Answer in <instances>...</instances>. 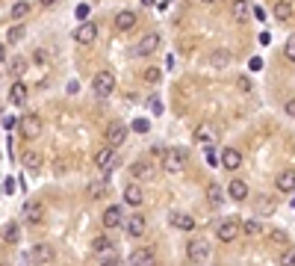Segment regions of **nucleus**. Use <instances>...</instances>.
I'll return each instance as SVG.
<instances>
[{"label":"nucleus","instance_id":"obj_43","mask_svg":"<svg viewBox=\"0 0 295 266\" xmlns=\"http://www.w3.org/2000/svg\"><path fill=\"white\" fill-rule=\"evenodd\" d=\"M257 207H260V213H272V210H275V201L260 198V204H257Z\"/></svg>","mask_w":295,"mask_h":266},{"label":"nucleus","instance_id":"obj_26","mask_svg":"<svg viewBox=\"0 0 295 266\" xmlns=\"http://www.w3.org/2000/svg\"><path fill=\"white\" fill-rule=\"evenodd\" d=\"M27 12H30V3H24V0H18V3H12V12H9V15H12L15 21H21V18H24Z\"/></svg>","mask_w":295,"mask_h":266},{"label":"nucleus","instance_id":"obj_24","mask_svg":"<svg viewBox=\"0 0 295 266\" xmlns=\"http://www.w3.org/2000/svg\"><path fill=\"white\" fill-rule=\"evenodd\" d=\"M124 201H127V204H133V207H139V204H142V190H139L136 184H130V186L124 190Z\"/></svg>","mask_w":295,"mask_h":266},{"label":"nucleus","instance_id":"obj_39","mask_svg":"<svg viewBox=\"0 0 295 266\" xmlns=\"http://www.w3.org/2000/svg\"><path fill=\"white\" fill-rule=\"evenodd\" d=\"M3 128H6V130L12 133V130H15V128H21V122H18L15 116H6V118H3Z\"/></svg>","mask_w":295,"mask_h":266},{"label":"nucleus","instance_id":"obj_54","mask_svg":"<svg viewBox=\"0 0 295 266\" xmlns=\"http://www.w3.org/2000/svg\"><path fill=\"white\" fill-rule=\"evenodd\" d=\"M201 3H216V0H201Z\"/></svg>","mask_w":295,"mask_h":266},{"label":"nucleus","instance_id":"obj_42","mask_svg":"<svg viewBox=\"0 0 295 266\" xmlns=\"http://www.w3.org/2000/svg\"><path fill=\"white\" fill-rule=\"evenodd\" d=\"M3 192H6V196L15 192V178H3Z\"/></svg>","mask_w":295,"mask_h":266},{"label":"nucleus","instance_id":"obj_44","mask_svg":"<svg viewBox=\"0 0 295 266\" xmlns=\"http://www.w3.org/2000/svg\"><path fill=\"white\" fill-rule=\"evenodd\" d=\"M145 80H148V83H157V80H160V71H157V68H148V71H145Z\"/></svg>","mask_w":295,"mask_h":266},{"label":"nucleus","instance_id":"obj_34","mask_svg":"<svg viewBox=\"0 0 295 266\" xmlns=\"http://www.w3.org/2000/svg\"><path fill=\"white\" fill-rule=\"evenodd\" d=\"M204 157H207V166H222V154H216V151H213V148H210V145H207V154H204Z\"/></svg>","mask_w":295,"mask_h":266},{"label":"nucleus","instance_id":"obj_11","mask_svg":"<svg viewBox=\"0 0 295 266\" xmlns=\"http://www.w3.org/2000/svg\"><path fill=\"white\" fill-rule=\"evenodd\" d=\"M222 166L230 168V172H236V168L242 166V154H239L236 148H225V151H222Z\"/></svg>","mask_w":295,"mask_h":266},{"label":"nucleus","instance_id":"obj_2","mask_svg":"<svg viewBox=\"0 0 295 266\" xmlns=\"http://www.w3.org/2000/svg\"><path fill=\"white\" fill-rule=\"evenodd\" d=\"M95 166H98L100 172H106V174L118 166V154H115V148H112V145H103L98 154H95Z\"/></svg>","mask_w":295,"mask_h":266},{"label":"nucleus","instance_id":"obj_41","mask_svg":"<svg viewBox=\"0 0 295 266\" xmlns=\"http://www.w3.org/2000/svg\"><path fill=\"white\" fill-rule=\"evenodd\" d=\"M284 54H287V60H290V62H295V36L290 38V42H287V48H284Z\"/></svg>","mask_w":295,"mask_h":266},{"label":"nucleus","instance_id":"obj_28","mask_svg":"<svg viewBox=\"0 0 295 266\" xmlns=\"http://www.w3.org/2000/svg\"><path fill=\"white\" fill-rule=\"evenodd\" d=\"M92 248H95L98 254H109V252H112V242H109L106 236H98V240L92 242Z\"/></svg>","mask_w":295,"mask_h":266},{"label":"nucleus","instance_id":"obj_37","mask_svg":"<svg viewBox=\"0 0 295 266\" xmlns=\"http://www.w3.org/2000/svg\"><path fill=\"white\" fill-rule=\"evenodd\" d=\"M242 234L257 236V234H260V225H257V222H242Z\"/></svg>","mask_w":295,"mask_h":266},{"label":"nucleus","instance_id":"obj_18","mask_svg":"<svg viewBox=\"0 0 295 266\" xmlns=\"http://www.w3.org/2000/svg\"><path fill=\"white\" fill-rule=\"evenodd\" d=\"M278 190H281V192H295V172L293 168L278 174Z\"/></svg>","mask_w":295,"mask_h":266},{"label":"nucleus","instance_id":"obj_7","mask_svg":"<svg viewBox=\"0 0 295 266\" xmlns=\"http://www.w3.org/2000/svg\"><path fill=\"white\" fill-rule=\"evenodd\" d=\"M183 163H186V154H183V151H168L163 157V168L168 174H177V172L183 168Z\"/></svg>","mask_w":295,"mask_h":266},{"label":"nucleus","instance_id":"obj_25","mask_svg":"<svg viewBox=\"0 0 295 266\" xmlns=\"http://www.w3.org/2000/svg\"><path fill=\"white\" fill-rule=\"evenodd\" d=\"M3 240H6V242H18V240H21V228H18L15 222H9V225L3 228Z\"/></svg>","mask_w":295,"mask_h":266},{"label":"nucleus","instance_id":"obj_15","mask_svg":"<svg viewBox=\"0 0 295 266\" xmlns=\"http://www.w3.org/2000/svg\"><path fill=\"white\" fill-rule=\"evenodd\" d=\"M9 100H12L15 106L27 104V83H24V80H15V83H12V89H9Z\"/></svg>","mask_w":295,"mask_h":266},{"label":"nucleus","instance_id":"obj_23","mask_svg":"<svg viewBox=\"0 0 295 266\" xmlns=\"http://www.w3.org/2000/svg\"><path fill=\"white\" fill-rule=\"evenodd\" d=\"M230 12H233L236 21H248V0H233Z\"/></svg>","mask_w":295,"mask_h":266},{"label":"nucleus","instance_id":"obj_48","mask_svg":"<svg viewBox=\"0 0 295 266\" xmlns=\"http://www.w3.org/2000/svg\"><path fill=\"white\" fill-rule=\"evenodd\" d=\"M239 89H242V92H248V89H251V80H245V77H239Z\"/></svg>","mask_w":295,"mask_h":266},{"label":"nucleus","instance_id":"obj_27","mask_svg":"<svg viewBox=\"0 0 295 266\" xmlns=\"http://www.w3.org/2000/svg\"><path fill=\"white\" fill-rule=\"evenodd\" d=\"M269 240H272V242H281V246H287V242H290V234L281 231V228H269Z\"/></svg>","mask_w":295,"mask_h":266},{"label":"nucleus","instance_id":"obj_8","mask_svg":"<svg viewBox=\"0 0 295 266\" xmlns=\"http://www.w3.org/2000/svg\"><path fill=\"white\" fill-rule=\"evenodd\" d=\"M74 38H77L80 44H92V42L98 38V27H95L92 21H83V24L74 30Z\"/></svg>","mask_w":295,"mask_h":266},{"label":"nucleus","instance_id":"obj_35","mask_svg":"<svg viewBox=\"0 0 295 266\" xmlns=\"http://www.w3.org/2000/svg\"><path fill=\"white\" fill-rule=\"evenodd\" d=\"M24 38V27H9L6 30V42H21Z\"/></svg>","mask_w":295,"mask_h":266},{"label":"nucleus","instance_id":"obj_49","mask_svg":"<svg viewBox=\"0 0 295 266\" xmlns=\"http://www.w3.org/2000/svg\"><path fill=\"white\" fill-rule=\"evenodd\" d=\"M263 68V60L260 56H254V60H251V71H260Z\"/></svg>","mask_w":295,"mask_h":266},{"label":"nucleus","instance_id":"obj_3","mask_svg":"<svg viewBox=\"0 0 295 266\" xmlns=\"http://www.w3.org/2000/svg\"><path fill=\"white\" fill-rule=\"evenodd\" d=\"M53 258H56V252L47 242H35L30 248V264L33 266H47V264H53Z\"/></svg>","mask_w":295,"mask_h":266},{"label":"nucleus","instance_id":"obj_46","mask_svg":"<svg viewBox=\"0 0 295 266\" xmlns=\"http://www.w3.org/2000/svg\"><path fill=\"white\" fill-rule=\"evenodd\" d=\"M251 12H254V18H260V21H266V18H269V15H266V9H263V6H254V9H251Z\"/></svg>","mask_w":295,"mask_h":266},{"label":"nucleus","instance_id":"obj_45","mask_svg":"<svg viewBox=\"0 0 295 266\" xmlns=\"http://www.w3.org/2000/svg\"><path fill=\"white\" fill-rule=\"evenodd\" d=\"M148 128H151V124H148L145 118H136V122H133V130H139V133H145Z\"/></svg>","mask_w":295,"mask_h":266},{"label":"nucleus","instance_id":"obj_47","mask_svg":"<svg viewBox=\"0 0 295 266\" xmlns=\"http://www.w3.org/2000/svg\"><path fill=\"white\" fill-rule=\"evenodd\" d=\"M151 110H154V116H160V112H163V104L157 98H151Z\"/></svg>","mask_w":295,"mask_h":266},{"label":"nucleus","instance_id":"obj_51","mask_svg":"<svg viewBox=\"0 0 295 266\" xmlns=\"http://www.w3.org/2000/svg\"><path fill=\"white\" fill-rule=\"evenodd\" d=\"M100 266H121V264H118V260H103Z\"/></svg>","mask_w":295,"mask_h":266},{"label":"nucleus","instance_id":"obj_6","mask_svg":"<svg viewBox=\"0 0 295 266\" xmlns=\"http://www.w3.org/2000/svg\"><path fill=\"white\" fill-rule=\"evenodd\" d=\"M21 133H24L27 139H35V136L41 133V118H38L35 112H27V116L21 118Z\"/></svg>","mask_w":295,"mask_h":266},{"label":"nucleus","instance_id":"obj_29","mask_svg":"<svg viewBox=\"0 0 295 266\" xmlns=\"http://www.w3.org/2000/svg\"><path fill=\"white\" fill-rule=\"evenodd\" d=\"M130 174H133V178H151V174H154V168L145 166V163H136V166H130Z\"/></svg>","mask_w":295,"mask_h":266},{"label":"nucleus","instance_id":"obj_53","mask_svg":"<svg viewBox=\"0 0 295 266\" xmlns=\"http://www.w3.org/2000/svg\"><path fill=\"white\" fill-rule=\"evenodd\" d=\"M142 3H145V6H151V3H154V0H142Z\"/></svg>","mask_w":295,"mask_h":266},{"label":"nucleus","instance_id":"obj_22","mask_svg":"<svg viewBox=\"0 0 295 266\" xmlns=\"http://www.w3.org/2000/svg\"><path fill=\"white\" fill-rule=\"evenodd\" d=\"M275 18H281V21H290V18H293V3H287V0H278V3H275Z\"/></svg>","mask_w":295,"mask_h":266},{"label":"nucleus","instance_id":"obj_50","mask_svg":"<svg viewBox=\"0 0 295 266\" xmlns=\"http://www.w3.org/2000/svg\"><path fill=\"white\" fill-rule=\"evenodd\" d=\"M287 116H295V100H287Z\"/></svg>","mask_w":295,"mask_h":266},{"label":"nucleus","instance_id":"obj_21","mask_svg":"<svg viewBox=\"0 0 295 266\" xmlns=\"http://www.w3.org/2000/svg\"><path fill=\"white\" fill-rule=\"evenodd\" d=\"M41 216H44L41 204H24V219H27V222L38 225V222H41Z\"/></svg>","mask_w":295,"mask_h":266},{"label":"nucleus","instance_id":"obj_40","mask_svg":"<svg viewBox=\"0 0 295 266\" xmlns=\"http://www.w3.org/2000/svg\"><path fill=\"white\" fill-rule=\"evenodd\" d=\"M195 139H198V142H210V139H213L210 128H198V130H195Z\"/></svg>","mask_w":295,"mask_h":266},{"label":"nucleus","instance_id":"obj_10","mask_svg":"<svg viewBox=\"0 0 295 266\" xmlns=\"http://www.w3.org/2000/svg\"><path fill=\"white\" fill-rule=\"evenodd\" d=\"M239 231H242V225H239L236 219H225V222L219 225V231H216V234H219V240H222V242H230Z\"/></svg>","mask_w":295,"mask_h":266},{"label":"nucleus","instance_id":"obj_9","mask_svg":"<svg viewBox=\"0 0 295 266\" xmlns=\"http://www.w3.org/2000/svg\"><path fill=\"white\" fill-rule=\"evenodd\" d=\"M186 252H189V260H192V264H201V260L210 258V246H207L204 240H192V242L186 246Z\"/></svg>","mask_w":295,"mask_h":266},{"label":"nucleus","instance_id":"obj_13","mask_svg":"<svg viewBox=\"0 0 295 266\" xmlns=\"http://www.w3.org/2000/svg\"><path fill=\"white\" fill-rule=\"evenodd\" d=\"M121 222H124V213H121V207H118V204L106 207V213H103V225H106V228H118Z\"/></svg>","mask_w":295,"mask_h":266},{"label":"nucleus","instance_id":"obj_1","mask_svg":"<svg viewBox=\"0 0 295 266\" xmlns=\"http://www.w3.org/2000/svg\"><path fill=\"white\" fill-rule=\"evenodd\" d=\"M92 86H95V95L98 98H109L115 92V74L112 71H98L95 80H92Z\"/></svg>","mask_w":295,"mask_h":266},{"label":"nucleus","instance_id":"obj_36","mask_svg":"<svg viewBox=\"0 0 295 266\" xmlns=\"http://www.w3.org/2000/svg\"><path fill=\"white\" fill-rule=\"evenodd\" d=\"M281 266H295V248H287L281 254Z\"/></svg>","mask_w":295,"mask_h":266},{"label":"nucleus","instance_id":"obj_17","mask_svg":"<svg viewBox=\"0 0 295 266\" xmlns=\"http://www.w3.org/2000/svg\"><path fill=\"white\" fill-rule=\"evenodd\" d=\"M124 228H127V234H130V236H142V234H145V216L133 213L130 219H127V225H124Z\"/></svg>","mask_w":295,"mask_h":266},{"label":"nucleus","instance_id":"obj_4","mask_svg":"<svg viewBox=\"0 0 295 266\" xmlns=\"http://www.w3.org/2000/svg\"><path fill=\"white\" fill-rule=\"evenodd\" d=\"M157 48H160V36L148 33V36H142V42L133 48V56H151Z\"/></svg>","mask_w":295,"mask_h":266},{"label":"nucleus","instance_id":"obj_31","mask_svg":"<svg viewBox=\"0 0 295 266\" xmlns=\"http://www.w3.org/2000/svg\"><path fill=\"white\" fill-rule=\"evenodd\" d=\"M24 166L33 172V168L41 166V157H38V154H33V151H27V154H24Z\"/></svg>","mask_w":295,"mask_h":266},{"label":"nucleus","instance_id":"obj_20","mask_svg":"<svg viewBox=\"0 0 295 266\" xmlns=\"http://www.w3.org/2000/svg\"><path fill=\"white\" fill-rule=\"evenodd\" d=\"M171 222H174V228H177V231H192V228H195V219H192V216H186V213H174V216H171Z\"/></svg>","mask_w":295,"mask_h":266},{"label":"nucleus","instance_id":"obj_19","mask_svg":"<svg viewBox=\"0 0 295 266\" xmlns=\"http://www.w3.org/2000/svg\"><path fill=\"white\" fill-rule=\"evenodd\" d=\"M207 201H210V207H222L225 204V192H222L219 184H210L207 186Z\"/></svg>","mask_w":295,"mask_h":266},{"label":"nucleus","instance_id":"obj_30","mask_svg":"<svg viewBox=\"0 0 295 266\" xmlns=\"http://www.w3.org/2000/svg\"><path fill=\"white\" fill-rule=\"evenodd\" d=\"M106 192V178L103 180H95V184H89V196L92 198H98V196H103Z\"/></svg>","mask_w":295,"mask_h":266},{"label":"nucleus","instance_id":"obj_5","mask_svg":"<svg viewBox=\"0 0 295 266\" xmlns=\"http://www.w3.org/2000/svg\"><path fill=\"white\" fill-rule=\"evenodd\" d=\"M124 139H127V128H124L121 122H112V124L106 128V145L118 148V145H124Z\"/></svg>","mask_w":295,"mask_h":266},{"label":"nucleus","instance_id":"obj_12","mask_svg":"<svg viewBox=\"0 0 295 266\" xmlns=\"http://www.w3.org/2000/svg\"><path fill=\"white\" fill-rule=\"evenodd\" d=\"M154 264H157V258H154L151 248H139L130 254V266H154Z\"/></svg>","mask_w":295,"mask_h":266},{"label":"nucleus","instance_id":"obj_38","mask_svg":"<svg viewBox=\"0 0 295 266\" xmlns=\"http://www.w3.org/2000/svg\"><path fill=\"white\" fill-rule=\"evenodd\" d=\"M74 15L80 18V24H83V21H89V6H86V3H80V6L74 9Z\"/></svg>","mask_w":295,"mask_h":266},{"label":"nucleus","instance_id":"obj_52","mask_svg":"<svg viewBox=\"0 0 295 266\" xmlns=\"http://www.w3.org/2000/svg\"><path fill=\"white\" fill-rule=\"evenodd\" d=\"M38 3H41V6H53L56 0H38Z\"/></svg>","mask_w":295,"mask_h":266},{"label":"nucleus","instance_id":"obj_33","mask_svg":"<svg viewBox=\"0 0 295 266\" xmlns=\"http://www.w3.org/2000/svg\"><path fill=\"white\" fill-rule=\"evenodd\" d=\"M24 71H27V62H24V60H12V62H9V74H15V77H21Z\"/></svg>","mask_w":295,"mask_h":266},{"label":"nucleus","instance_id":"obj_32","mask_svg":"<svg viewBox=\"0 0 295 266\" xmlns=\"http://www.w3.org/2000/svg\"><path fill=\"white\" fill-rule=\"evenodd\" d=\"M210 62H213V66H228V62H230V54H228V50H216V54L210 56Z\"/></svg>","mask_w":295,"mask_h":266},{"label":"nucleus","instance_id":"obj_16","mask_svg":"<svg viewBox=\"0 0 295 266\" xmlns=\"http://www.w3.org/2000/svg\"><path fill=\"white\" fill-rule=\"evenodd\" d=\"M228 192H230V198L233 201H245L248 198V184L239 180V178H233V180L228 184Z\"/></svg>","mask_w":295,"mask_h":266},{"label":"nucleus","instance_id":"obj_14","mask_svg":"<svg viewBox=\"0 0 295 266\" xmlns=\"http://www.w3.org/2000/svg\"><path fill=\"white\" fill-rule=\"evenodd\" d=\"M115 27H118L121 33H130L133 27H136V12H130V9L118 12V15H115Z\"/></svg>","mask_w":295,"mask_h":266}]
</instances>
